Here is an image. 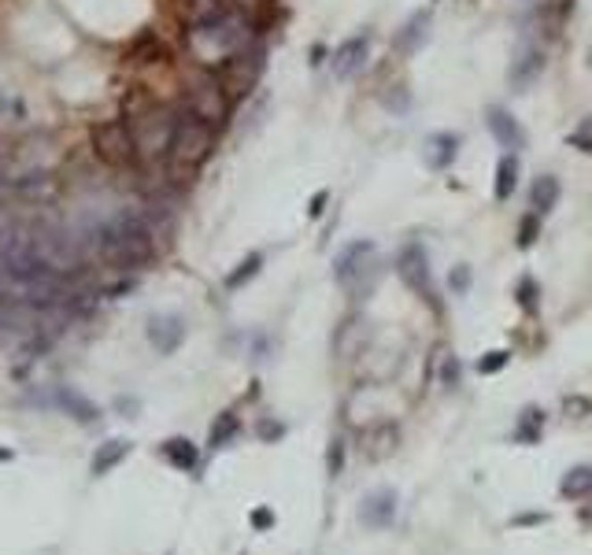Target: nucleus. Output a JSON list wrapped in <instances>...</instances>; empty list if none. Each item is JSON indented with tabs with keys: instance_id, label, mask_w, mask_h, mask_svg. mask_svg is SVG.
<instances>
[{
	"instance_id": "f257e3e1",
	"label": "nucleus",
	"mask_w": 592,
	"mask_h": 555,
	"mask_svg": "<svg viewBox=\"0 0 592 555\" xmlns=\"http://www.w3.org/2000/svg\"><path fill=\"white\" fill-rule=\"evenodd\" d=\"M93 248L115 270H137L156 260V230L141 211H127L93 234Z\"/></svg>"
},
{
	"instance_id": "f03ea898",
	"label": "nucleus",
	"mask_w": 592,
	"mask_h": 555,
	"mask_svg": "<svg viewBox=\"0 0 592 555\" xmlns=\"http://www.w3.org/2000/svg\"><path fill=\"white\" fill-rule=\"evenodd\" d=\"M127 126L130 137L137 145V160H167L170 141H175V126H178V112L167 104H130L127 108Z\"/></svg>"
},
{
	"instance_id": "7ed1b4c3",
	"label": "nucleus",
	"mask_w": 592,
	"mask_h": 555,
	"mask_svg": "<svg viewBox=\"0 0 592 555\" xmlns=\"http://www.w3.org/2000/svg\"><path fill=\"white\" fill-rule=\"evenodd\" d=\"M189 45L204 63H215V60L222 63L226 56H234V53H241V48L252 45V19L244 12H237V8H230L218 22H211V27L189 30Z\"/></svg>"
},
{
	"instance_id": "20e7f679",
	"label": "nucleus",
	"mask_w": 592,
	"mask_h": 555,
	"mask_svg": "<svg viewBox=\"0 0 592 555\" xmlns=\"http://www.w3.org/2000/svg\"><path fill=\"white\" fill-rule=\"evenodd\" d=\"M211 153H215V126L182 112L178 126H175V141H170V153H167V163L175 170H196L201 163H208Z\"/></svg>"
},
{
	"instance_id": "39448f33",
	"label": "nucleus",
	"mask_w": 592,
	"mask_h": 555,
	"mask_svg": "<svg viewBox=\"0 0 592 555\" xmlns=\"http://www.w3.org/2000/svg\"><path fill=\"white\" fill-rule=\"evenodd\" d=\"M333 278L352 296L370 293V286H374V278H378V248H374V241L344 244L337 252V260H333Z\"/></svg>"
},
{
	"instance_id": "423d86ee",
	"label": "nucleus",
	"mask_w": 592,
	"mask_h": 555,
	"mask_svg": "<svg viewBox=\"0 0 592 555\" xmlns=\"http://www.w3.org/2000/svg\"><path fill=\"white\" fill-rule=\"evenodd\" d=\"M259 74H263V48L259 45L241 48V53H234V56H226L218 63V82H222V89H226L230 100L249 96L259 82Z\"/></svg>"
},
{
	"instance_id": "0eeeda50",
	"label": "nucleus",
	"mask_w": 592,
	"mask_h": 555,
	"mask_svg": "<svg viewBox=\"0 0 592 555\" xmlns=\"http://www.w3.org/2000/svg\"><path fill=\"white\" fill-rule=\"evenodd\" d=\"M185 112L189 115H196V119H204L208 126H218L226 122V115H230V96H226V89H222V82H218V74H201L193 86H189V93H185Z\"/></svg>"
},
{
	"instance_id": "6e6552de",
	"label": "nucleus",
	"mask_w": 592,
	"mask_h": 555,
	"mask_svg": "<svg viewBox=\"0 0 592 555\" xmlns=\"http://www.w3.org/2000/svg\"><path fill=\"white\" fill-rule=\"evenodd\" d=\"M34 244H37L41 263L53 274L70 278L74 270L82 267V244H78V237H70L67 230H34Z\"/></svg>"
},
{
	"instance_id": "1a4fd4ad",
	"label": "nucleus",
	"mask_w": 592,
	"mask_h": 555,
	"mask_svg": "<svg viewBox=\"0 0 592 555\" xmlns=\"http://www.w3.org/2000/svg\"><path fill=\"white\" fill-rule=\"evenodd\" d=\"M93 153L108 167H130L137 160V145L130 137L127 119H108L93 130Z\"/></svg>"
},
{
	"instance_id": "9d476101",
	"label": "nucleus",
	"mask_w": 592,
	"mask_h": 555,
	"mask_svg": "<svg viewBox=\"0 0 592 555\" xmlns=\"http://www.w3.org/2000/svg\"><path fill=\"white\" fill-rule=\"evenodd\" d=\"M397 274L404 278V286H407L415 296H423L433 311L440 308L437 286H433V270H430V256H426V248L418 244V241H411V244L400 248V256H397Z\"/></svg>"
},
{
	"instance_id": "9b49d317",
	"label": "nucleus",
	"mask_w": 592,
	"mask_h": 555,
	"mask_svg": "<svg viewBox=\"0 0 592 555\" xmlns=\"http://www.w3.org/2000/svg\"><path fill=\"white\" fill-rule=\"evenodd\" d=\"M366 56H370V34H356L349 41H341L333 48V60H330L333 79H341V82L356 79V74L363 70V63H366Z\"/></svg>"
},
{
	"instance_id": "f8f14e48",
	"label": "nucleus",
	"mask_w": 592,
	"mask_h": 555,
	"mask_svg": "<svg viewBox=\"0 0 592 555\" xmlns=\"http://www.w3.org/2000/svg\"><path fill=\"white\" fill-rule=\"evenodd\" d=\"M540 70H545V53H540L537 45H522L514 53L511 67H507V86L522 93V89H530L540 79Z\"/></svg>"
},
{
	"instance_id": "ddd939ff",
	"label": "nucleus",
	"mask_w": 592,
	"mask_h": 555,
	"mask_svg": "<svg viewBox=\"0 0 592 555\" xmlns=\"http://www.w3.org/2000/svg\"><path fill=\"white\" fill-rule=\"evenodd\" d=\"M489 134L497 137L507 153H522L526 148V130H522V122H518L511 112H504V108H489Z\"/></svg>"
},
{
	"instance_id": "4468645a",
	"label": "nucleus",
	"mask_w": 592,
	"mask_h": 555,
	"mask_svg": "<svg viewBox=\"0 0 592 555\" xmlns=\"http://www.w3.org/2000/svg\"><path fill=\"white\" fill-rule=\"evenodd\" d=\"M15 193L22 200H30V204H48L56 193H60V182L53 170H30V174H19V178L12 182Z\"/></svg>"
},
{
	"instance_id": "2eb2a0df",
	"label": "nucleus",
	"mask_w": 592,
	"mask_h": 555,
	"mask_svg": "<svg viewBox=\"0 0 592 555\" xmlns=\"http://www.w3.org/2000/svg\"><path fill=\"white\" fill-rule=\"evenodd\" d=\"M459 156V134H448V130H440V134H430L423 141V160L430 170H448Z\"/></svg>"
},
{
	"instance_id": "dca6fc26",
	"label": "nucleus",
	"mask_w": 592,
	"mask_h": 555,
	"mask_svg": "<svg viewBox=\"0 0 592 555\" xmlns=\"http://www.w3.org/2000/svg\"><path fill=\"white\" fill-rule=\"evenodd\" d=\"M185 337V322L178 315H156L152 322H148V341L156 344V352H163V356H170Z\"/></svg>"
},
{
	"instance_id": "f3484780",
	"label": "nucleus",
	"mask_w": 592,
	"mask_h": 555,
	"mask_svg": "<svg viewBox=\"0 0 592 555\" xmlns=\"http://www.w3.org/2000/svg\"><path fill=\"white\" fill-rule=\"evenodd\" d=\"M430 37V12H415L404 27H400V34L392 37V48H397L400 56H415L418 48H423V41Z\"/></svg>"
},
{
	"instance_id": "a211bd4d",
	"label": "nucleus",
	"mask_w": 592,
	"mask_h": 555,
	"mask_svg": "<svg viewBox=\"0 0 592 555\" xmlns=\"http://www.w3.org/2000/svg\"><path fill=\"white\" fill-rule=\"evenodd\" d=\"M56 403L63 408V415H70L74 422H93L96 415H101L89 396H82L78 389H70V385H60V389H56Z\"/></svg>"
},
{
	"instance_id": "6ab92c4d",
	"label": "nucleus",
	"mask_w": 592,
	"mask_h": 555,
	"mask_svg": "<svg viewBox=\"0 0 592 555\" xmlns=\"http://www.w3.org/2000/svg\"><path fill=\"white\" fill-rule=\"evenodd\" d=\"M226 12H230L226 0H185V22H189V30L211 27V22H218Z\"/></svg>"
},
{
	"instance_id": "aec40b11",
	"label": "nucleus",
	"mask_w": 592,
	"mask_h": 555,
	"mask_svg": "<svg viewBox=\"0 0 592 555\" xmlns=\"http://www.w3.org/2000/svg\"><path fill=\"white\" fill-rule=\"evenodd\" d=\"M559 178L555 174H540V178L533 182V189H530V204H533V211L537 215H548L555 204H559Z\"/></svg>"
},
{
	"instance_id": "412c9836",
	"label": "nucleus",
	"mask_w": 592,
	"mask_h": 555,
	"mask_svg": "<svg viewBox=\"0 0 592 555\" xmlns=\"http://www.w3.org/2000/svg\"><path fill=\"white\" fill-rule=\"evenodd\" d=\"M127 456H130V441H104L101 448H96V456H93V474L101 477V474L115 470Z\"/></svg>"
},
{
	"instance_id": "4be33fe9",
	"label": "nucleus",
	"mask_w": 592,
	"mask_h": 555,
	"mask_svg": "<svg viewBox=\"0 0 592 555\" xmlns=\"http://www.w3.org/2000/svg\"><path fill=\"white\" fill-rule=\"evenodd\" d=\"M514 186H518V156L507 153V156L497 163V182H492V196H497L500 204H504V200H511Z\"/></svg>"
},
{
	"instance_id": "5701e85b",
	"label": "nucleus",
	"mask_w": 592,
	"mask_h": 555,
	"mask_svg": "<svg viewBox=\"0 0 592 555\" xmlns=\"http://www.w3.org/2000/svg\"><path fill=\"white\" fill-rule=\"evenodd\" d=\"M392 515H397V496H392V493H374L363 503V518L370 526H389Z\"/></svg>"
},
{
	"instance_id": "b1692460",
	"label": "nucleus",
	"mask_w": 592,
	"mask_h": 555,
	"mask_svg": "<svg viewBox=\"0 0 592 555\" xmlns=\"http://www.w3.org/2000/svg\"><path fill=\"white\" fill-rule=\"evenodd\" d=\"M163 456H167L170 467H178V470H193L196 463H201V456H196V444L185 441V437H170L163 444Z\"/></svg>"
},
{
	"instance_id": "393cba45",
	"label": "nucleus",
	"mask_w": 592,
	"mask_h": 555,
	"mask_svg": "<svg viewBox=\"0 0 592 555\" xmlns=\"http://www.w3.org/2000/svg\"><path fill=\"white\" fill-rule=\"evenodd\" d=\"M559 493L563 496H571V500H581L592 493V467H574V470H566L563 474V482H559Z\"/></svg>"
},
{
	"instance_id": "a878e982",
	"label": "nucleus",
	"mask_w": 592,
	"mask_h": 555,
	"mask_svg": "<svg viewBox=\"0 0 592 555\" xmlns=\"http://www.w3.org/2000/svg\"><path fill=\"white\" fill-rule=\"evenodd\" d=\"M259 267H263V256H259V252H249V256H244V260L226 274V289L234 293V289H241L244 282H252V278L259 274Z\"/></svg>"
},
{
	"instance_id": "bb28decb",
	"label": "nucleus",
	"mask_w": 592,
	"mask_h": 555,
	"mask_svg": "<svg viewBox=\"0 0 592 555\" xmlns=\"http://www.w3.org/2000/svg\"><path fill=\"white\" fill-rule=\"evenodd\" d=\"M540 430H545V411H537V408H526V411H522V418H518L514 441H522V444H533V441H540Z\"/></svg>"
},
{
	"instance_id": "cd10ccee",
	"label": "nucleus",
	"mask_w": 592,
	"mask_h": 555,
	"mask_svg": "<svg viewBox=\"0 0 592 555\" xmlns=\"http://www.w3.org/2000/svg\"><path fill=\"white\" fill-rule=\"evenodd\" d=\"M237 430H241V422H237V415H234V411L218 415V418H215V426H211V434H208V444H211V448H222L230 437H237Z\"/></svg>"
},
{
	"instance_id": "c85d7f7f",
	"label": "nucleus",
	"mask_w": 592,
	"mask_h": 555,
	"mask_svg": "<svg viewBox=\"0 0 592 555\" xmlns=\"http://www.w3.org/2000/svg\"><path fill=\"white\" fill-rule=\"evenodd\" d=\"M566 145L578 148V153H592V115H585L571 134H566Z\"/></svg>"
},
{
	"instance_id": "c756f323",
	"label": "nucleus",
	"mask_w": 592,
	"mask_h": 555,
	"mask_svg": "<svg viewBox=\"0 0 592 555\" xmlns=\"http://www.w3.org/2000/svg\"><path fill=\"white\" fill-rule=\"evenodd\" d=\"M540 237V215L530 211L518 219V248H533V241Z\"/></svg>"
},
{
	"instance_id": "7c9ffc66",
	"label": "nucleus",
	"mask_w": 592,
	"mask_h": 555,
	"mask_svg": "<svg viewBox=\"0 0 592 555\" xmlns=\"http://www.w3.org/2000/svg\"><path fill=\"white\" fill-rule=\"evenodd\" d=\"M507 363H511V352H504V348L485 352V356L478 360V374H500Z\"/></svg>"
},
{
	"instance_id": "2f4dec72",
	"label": "nucleus",
	"mask_w": 592,
	"mask_h": 555,
	"mask_svg": "<svg viewBox=\"0 0 592 555\" xmlns=\"http://www.w3.org/2000/svg\"><path fill=\"white\" fill-rule=\"evenodd\" d=\"M518 304H522V311H537V282L533 278L518 282Z\"/></svg>"
},
{
	"instance_id": "473e14b6",
	"label": "nucleus",
	"mask_w": 592,
	"mask_h": 555,
	"mask_svg": "<svg viewBox=\"0 0 592 555\" xmlns=\"http://www.w3.org/2000/svg\"><path fill=\"white\" fill-rule=\"evenodd\" d=\"M448 286H452L456 293H466V286H471V267H456L452 278H448Z\"/></svg>"
},
{
	"instance_id": "72a5a7b5",
	"label": "nucleus",
	"mask_w": 592,
	"mask_h": 555,
	"mask_svg": "<svg viewBox=\"0 0 592 555\" xmlns=\"http://www.w3.org/2000/svg\"><path fill=\"white\" fill-rule=\"evenodd\" d=\"M326 200H330V193H326V189H318V193L311 196V208H308V215H311V219L323 215V211H326Z\"/></svg>"
},
{
	"instance_id": "f704fd0d",
	"label": "nucleus",
	"mask_w": 592,
	"mask_h": 555,
	"mask_svg": "<svg viewBox=\"0 0 592 555\" xmlns=\"http://www.w3.org/2000/svg\"><path fill=\"white\" fill-rule=\"evenodd\" d=\"M341 467H344V448H341V441H333V448H330V474H341Z\"/></svg>"
},
{
	"instance_id": "c9c22d12",
	"label": "nucleus",
	"mask_w": 592,
	"mask_h": 555,
	"mask_svg": "<svg viewBox=\"0 0 592 555\" xmlns=\"http://www.w3.org/2000/svg\"><path fill=\"white\" fill-rule=\"evenodd\" d=\"M252 526H256V529H270V526H275V515H270L267 508H256V511H252Z\"/></svg>"
},
{
	"instance_id": "e433bc0d",
	"label": "nucleus",
	"mask_w": 592,
	"mask_h": 555,
	"mask_svg": "<svg viewBox=\"0 0 592 555\" xmlns=\"http://www.w3.org/2000/svg\"><path fill=\"white\" fill-rule=\"evenodd\" d=\"M385 104H389V108H397V112H407V96L400 93V86H397V93H389V96H385Z\"/></svg>"
},
{
	"instance_id": "4c0bfd02",
	"label": "nucleus",
	"mask_w": 592,
	"mask_h": 555,
	"mask_svg": "<svg viewBox=\"0 0 592 555\" xmlns=\"http://www.w3.org/2000/svg\"><path fill=\"white\" fill-rule=\"evenodd\" d=\"M444 382H448V385H456V382H459V363H456V360L444 363Z\"/></svg>"
},
{
	"instance_id": "58836bf2",
	"label": "nucleus",
	"mask_w": 592,
	"mask_h": 555,
	"mask_svg": "<svg viewBox=\"0 0 592 555\" xmlns=\"http://www.w3.org/2000/svg\"><path fill=\"white\" fill-rule=\"evenodd\" d=\"M585 408H588L585 400H566V411H585Z\"/></svg>"
},
{
	"instance_id": "ea45409f",
	"label": "nucleus",
	"mask_w": 592,
	"mask_h": 555,
	"mask_svg": "<svg viewBox=\"0 0 592 555\" xmlns=\"http://www.w3.org/2000/svg\"><path fill=\"white\" fill-rule=\"evenodd\" d=\"M12 460V448H0V463H8Z\"/></svg>"
}]
</instances>
